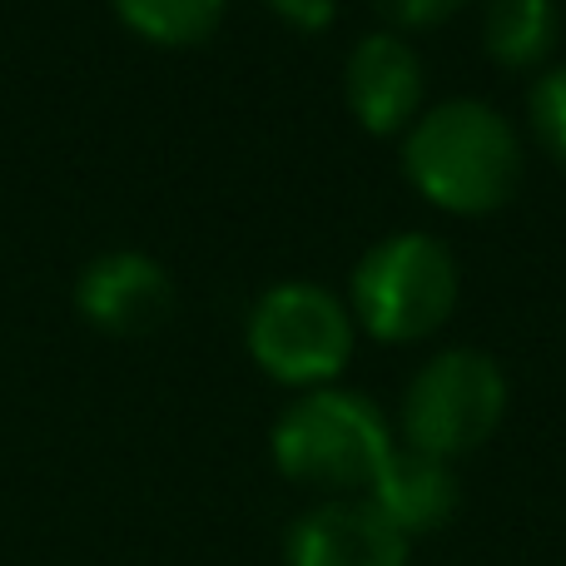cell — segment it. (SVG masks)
<instances>
[{"mask_svg": "<svg viewBox=\"0 0 566 566\" xmlns=\"http://www.w3.org/2000/svg\"><path fill=\"white\" fill-rule=\"evenodd\" d=\"M522 135L488 99H438L402 129V175L448 214H492L522 185Z\"/></svg>", "mask_w": 566, "mask_h": 566, "instance_id": "6da1fadb", "label": "cell"}, {"mask_svg": "<svg viewBox=\"0 0 566 566\" xmlns=\"http://www.w3.org/2000/svg\"><path fill=\"white\" fill-rule=\"evenodd\" d=\"M274 462L289 482L328 497H363L382 472L392 442L378 402L348 388H308L279 412L274 422Z\"/></svg>", "mask_w": 566, "mask_h": 566, "instance_id": "7a4b0ae2", "label": "cell"}, {"mask_svg": "<svg viewBox=\"0 0 566 566\" xmlns=\"http://www.w3.org/2000/svg\"><path fill=\"white\" fill-rule=\"evenodd\" d=\"M462 293L458 259L432 234H388L353 264L348 313L378 343H422L452 318Z\"/></svg>", "mask_w": 566, "mask_h": 566, "instance_id": "3957f363", "label": "cell"}, {"mask_svg": "<svg viewBox=\"0 0 566 566\" xmlns=\"http://www.w3.org/2000/svg\"><path fill=\"white\" fill-rule=\"evenodd\" d=\"M502 412H507V378L497 363L478 348H442L408 378L398 428L408 448L452 462L482 448L502 428Z\"/></svg>", "mask_w": 566, "mask_h": 566, "instance_id": "277c9868", "label": "cell"}, {"mask_svg": "<svg viewBox=\"0 0 566 566\" xmlns=\"http://www.w3.org/2000/svg\"><path fill=\"white\" fill-rule=\"evenodd\" d=\"M353 323L348 303L323 283H274L249 308V353L274 382L289 388H328L353 358Z\"/></svg>", "mask_w": 566, "mask_h": 566, "instance_id": "5b68a950", "label": "cell"}, {"mask_svg": "<svg viewBox=\"0 0 566 566\" xmlns=\"http://www.w3.org/2000/svg\"><path fill=\"white\" fill-rule=\"evenodd\" d=\"M343 95L368 135H402L422 115V55L398 30H368L343 60Z\"/></svg>", "mask_w": 566, "mask_h": 566, "instance_id": "8992f818", "label": "cell"}, {"mask_svg": "<svg viewBox=\"0 0 566 566\" xmlns=\"http://www.w3.org/2000/svg\"><path fill=\"white\" fill-rule=\"evenodd\" d=\"M289 566H408V537L368 497H328L283 537Z\"/></svg>", "mask_w": 566, "mask_h": 566, "instance_id": "52a82bcc", "label": "cell"}, {"mask_svg": "<svg viewBox=\"0 0 566 566\" xmlns=\"http://www.w3.org/2000/svg\"><path fill=\"white\" fill-rule=\"evenodd\" d=\"M75 308L105 333H149L175 313V279L139 249H109L80 269Z\"/></svg>", "mask_w": 566, "mask_h": 566, "instance_id": "ba28073f", "label": "cell"}, {"mask_svg": "<svg viewBox=\"0 0 566 566\" xmlns=\"http://www.w3.org/2000/svg\"><path fill=\"white\" fill-rule=\"evenodd\" d=\"M363 497H368L373 507H378L382 517L412 542V537H422V532L448 527L452 512H458L462 488H458L452 462L428 458V452H418V448L402 442V448L388 452L382 472L373 478V488L363 492Z\"/></svg>", "mask_w": 566, "mask_h": 566, "instance_id": "9c48e42d", "label": "cell"}, {"mask_svg": "<svg viewBox=\"0 0 566 566\" xmlns=\"http://www.w3.org/2000/svg\"><path fill=\"white\" fill-rule=\"evenodd\" d=\"M562 10L557 0H488L482 10V45L507 70H537L557 50Z\"/></svg>", "mask_w": 566, "mask_h": 566, "instance_id": "30bf717a", "label": "cell"}, {"mask_svg": "<svg viewBox=\"0 0 566 566\" xmlns=\"http://www.w3.org/2000/svg\"><path fill=\"white\" fill-rule=\"evenodd\" d=\"M135 35L155 45H199L219 30L229 0H109Z\"/></svg>", "mask_w": 566, "mask_h": 566, "instance_id": "8fae6325", "label": "cell"}, {"mask_svg": "<svg viewBox=\"0 0 566 566\" xmlns=\"http://www.w3.org/2000/svg\"><path fill=\"white\" fill-rule=\"evenodd\" d=\"M527 109H532V129H537L542 149H552V159L566 165V60H557V65H547L537 75Z\"/></svg>", "mask_w": 566, "mask_h": 566, "instance_id": "7c38bea8", "label": "cell"}, {"mask_svg": "<svg viewBox=\"0 0 566 566\" xmlns=\"http://www.w3.org/2000/svg\"><path fill=\"white\" fill-rule=\"evenodd\" d=\"M373 6L382 10V20H388V25L422 30V25H438L452 6H462V0H373Z\"/></svg>", "mask_w": 566, "mask_h": 566, "instance_id": "4fadbf2b", "label": "cell"}, {"mask_svg": "<svg viewBox=\"0 0 566 566\" xmlns=\"http://www.w3.org/2000/svg\"><path fill=\"white\" fill-rule=\"evenodd\" d=\"M269 10H274L279 20H289V25H298V30H328L333 25V15H338V0H264Z\"/></svg>", "mask_w": 566, "mask_h": 566, "instance_id": "5bb4252c", "label": "cell"}]
</instances>
